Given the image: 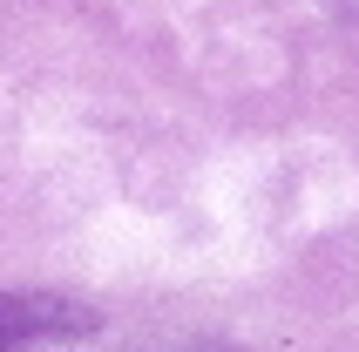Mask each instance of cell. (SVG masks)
Instances as JSON below:
<instances>
[{
  "mask_svg": "<svg viewBox=\"0 0 359 352\" xmlns=\"http://www.w3.org/2000/svg\"><path fill=\"white\" fill-rule=\"evenodd\" d=\"M68 305L55 298H0V352H34L48 332H75Z\"/></svg>",
  "mask_w": 359,
  "mask_h": 352,
  "instance_id": "1",
  "label": "cell"
}]
</instances>
